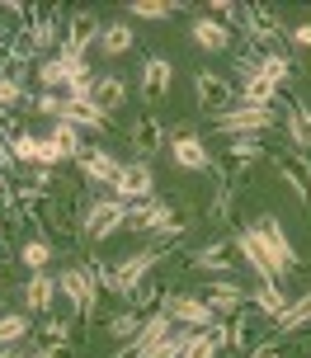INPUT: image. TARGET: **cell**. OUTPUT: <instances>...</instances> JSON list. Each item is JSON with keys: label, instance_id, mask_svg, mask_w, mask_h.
<instances>
[{"label": "cell", "instance_id": "1", "mask_svg": "<svg viewBox=\"0 0 311 358\" xmlns=\"http://www.w3.org/2000/svg\"><path fill=\"white\" fill-rule=\"evenodd\" d=\"M255 236H259V245H264V255H269V264H274L278 283H283L293 268H302V255L293 250V241H288V231H283V222H278V217H259Z\"/></svg>", "mask_w": 311, "mask_h": 358}, {"label": "cell", "instance_id": "2", "mask_svg": "<svg viewBox=\"0 0 311 358\" xmlns=\"http://www.w3.org/2000/svg\"><path fill=\"white\" fill-rule=\"evenodd\" d=\"M165 250H142V255H132V259H123V264H113V268H94V278H104V287H113V292H137L142 287V278H147L151 268H156V259H161Z\"/></svg>", "mask_w": 311, "mask_h": 358}, {"label": "cell", "instance_id": "3", "mask_svg": "<svg viewBox=\"0 0 311 358\" xmlns=\"http://www.w3.org/2000/svg\"><path fill=\"white\" fill-rule=\"evenodd\" d=\"M118 227H128V203H123V198H99V203L85 208V236H90V241H104V236H113Z\"/></svg>", "mask_w": 311, "mask_h": 358}, {"label": "cell", "instance_id": "4", "mask_svg": "<svg viewBox=\"0 0 311 358\" xmlns=\"http://www.w3.org/2000/svg\"><path fill=\"white\" fill-rule=\"evenodd\" d=\"M57 292H62V297H66L80 316H90V311H94V297H99L94 268H66V273L57 278Z\"/></svg>", "mask_w": 311, "mask_h": 358}, {"label": "cell", "instance_id": "5", "mask_svg": "<svg viewBox=\"0 0 311 358\" xmlns=\"http://www.w3.org/2000/svg\"><path fill=\"white\" fill-rule=\"evenodd\" d=\"M128 227L132 231H175V208L165 198H142L137 208H128Z\"/></svg>", "mask_w": 311, "mask_h": 358}, {"label": "cell", "instance_id": "6", "mask_svg": "<svg viewBox=\"0 0 311 358\" xmlns=\"http://www.w3.org/2000/svg\"><path fill=\"white\" fill-rule=\"evenodd\" d=\"M274 123V108H226V113H217V127L226 132V137H250V132H264V127Z\"/></svg>", "mask_w": 311, "mask_h": 358}, {"label": "cell", "instance_id": "7", "mask_svg": "<svg viewBox=\"0 0 311 358\" xmlns=\"http://www.w3.org/2000/svg\"><path fill=\"white\" fill-rule=\"evenodd\" d=\"M170 325H175V316H170V311L161 306V311H156L151 321H142V330L132 335V344H128V349H123L118 358H151V354H156V344L170 335Z\"/></svg>", "mask_w": 311, "mask_h": 358}, {"label": "cell", "instance_id": "8", "mask_svg": "<svg viewBox=\"0 0 311 358\" xmlns=\"http://www.w3.org/2000/svg\"><path fill=\"white\" fill-rule=\"evenodd\" d=\"M194 90H198V99L208 113H226V108H236V90L231 80H222L217 71H198L194 76Z\"/></svg>", "mask_w": 311, "mask_h": 358}, {"label": "cell", "instance_id": "9", "mask_svg": "<svg viewBox=\"0 0 311 358\" xmlns=\"http://www.w3.org/2000/svg\"><path fill=\"white\" fill-rule=\"evenodd\" d=\"M165 311L175 321H184L189 330H212L217 325V311L203 302V297H165Z\"/></svg>", "mask_w": 311, "mask_h": 358}, {"label": "cell", "instance_id": "10", "mask_svg": "<svg viewBox=\"0 0 311 358\" xmlns=\"http://www.w3.org/2000/svg\"><path fill=\"white\" fill-rule=\"evenodd\" d=\"M113 198H123V203H142V198H151V170L142 161L123 165L118 179H113Z\"/></svg>", "mask_w": 311, "mask_h": 358}, {"label": "cell", "instance_id": "11", "mask_svg": "<svg viewBox=\"0 0 311 358\" xmlns=\"http://www.w3.org/2000/svg\"><path fill=\"white\" fill-rule=\"evenodd\" d=\"M236 255L245 259V264L259 273V283H278V273H274V264H269V255H264V245H259V236H255V227H245V231H236Z\"/></svg>", "mask_w": 311, "mask_h": 358}, {"label": "cell", "instance_id": "12", "mask_svg": "<svg viewBox=\"0 0 311 358\" xmlns=\"http://www.w3.org/2000/svg\"><path fill=\"white\" fill-rule=\"evenodd\" d=\"M123 99H128V85H123V76H99L94 80V94H90V104L109 118V113H118L123 108Z\"/></svg>", "mask_w": 311, "mask_h": 358}, {"label": "cell", "instance_id": "13", "mask_svg": "<svg viewBox=\"0 0 311 358\" xmlns=\"http://www.w3.org/2000/svg\"><path fill=\"white\" fill-rule=\"evenodd\" d=\"M99 34H104V29H99V19H94L90 10H80V15L71 19V38H66V48H62V52H71V57L85 62V48H90Z\"/></svg>", "mask_w": 311, "mask_h": 358}, {"label": "cell", "instance_id": "14", "mask_svg": "<svg viewBox=\"0 0 311 358\" xmlns=\"http://www.w3.org/2000/svg\"><path fill=\"white\" fill-rule=\"evenodd\" d=\"M236 99H240L245 108H274L278 80H269V76H245V85L236 90Z\"/></svg>", "mask_w": 311, "mask_h": 358}, {"label": "cell", "instance_id": "15", "mask_svg": "<svg viewBox=\"0 0 311 358\" xmlns=\"http://www.w3.org/2000/svg\"><path fill=\"white\" fill-rule=\"evenodd\" d=\"M203 302L212 306L217 316H231V311H240V306L250 302V297H245V292H240L231 278H217V283H208V297H203Z\"/></svg>", "mask_w": 311, "mask_h": 358}, {"label": "cell", "instance_id": "16", "mask_svg": "<svg viewBox=\"0 0 311 358\" xmlns=\"http://www.w3.org/2000/svg\"><path fill=\"white\" fill-rule=\"evenodd\" d=\"M194 43L203 52H226L231 48V29L222 19H194Z\"/></svg>", "mask_w": 311, "mask_h": 358}, {"label": "cell", "instance_id": "17", "mask_svg": "<svg viewBox=\"0 0 311 358\" xmlns=\"http://www.w3.org/2000/svg\"><path fill=\"white\" fill-rule=\"evenodd\" d=\"M170 156H175V165H180V170H208V146H203L198 137H194V132L175 137Z\"/></svg>", "mask_w": 311, "mask_h": 358}, {"label": "cell", "instance_id": "18", "mask_svg": "<svg viewBox=\"0 0 311 358\" xmlns=\"http://www.w3.org/2000/svg\"><path fill=\"white\" fill-rule=\"evenodd\" d=\"M75 161H80V170H85V175L94 179V184H113V179H118V170H123V165L113 161V156L94 151V146H85V151H80Z\"/></svg>", "mask_w": 311, "mask_h": 358}, {"label": "cell", "instance_id": "19", "mask_svg": "<svg viewBox=\"0 0 311 358\" xmlns=\"http://www.w3.org/2000/svg\"><path fill=\"white\" fill-rule=\"evenodd\" d=\"M170 80H175V66H170L165 57H151L147 66H142V85H147V94H151V99L170 94Z\"/></svg>", "mask_w": 311, "mask_h": 358}, {"label": "cell", "instance_id": "20", "mask_svg": "<svg viewBox=\"0 0 311 358\" xmlns=\"http://www.w3.org/2000/svg\"><path fill=\"white\" fill-rule=\"evenodd\" d=\"M57 297V278H48V273H34L29 278V287H24V302H29V311H48Z\"/></svg>", "mask_w": 311, "mask_h": 358}, {"label": "cell", "instance_id": "21", "mask_svg": "<svg viewBox=\"0 0 311 358\" xmlns=\"http://www.w3.org/2000/svg\"><path fill=\"white\" fill-rule=\"evenodd\" d=\"M278 165H283V179H288V184L297 189V198H302V203L311 208V165H307V161H297V156H283Z\"/></svg>", "mask_w": 311, "mask_h": 358}, {"label": "cell", "instance_id": "22", "mask_svg": "<svg viewBox=\"0 0 311 358\" xmlns=\"http://www.w3.org/2000/svg\"><path fill=\"white\" fill-rule=\"evenodd\" d=\"M302 325H311V292L283 306V316L274 321V330H278V335H288V330H302Z\"/></svg>", "mask_w": 311, "mask_h": 358}, {"label": "cell", "instance_id": "23", "mask_svg": "<svg viewBox=\"0 0 311 358\" xmlns=\"http://www.w3.org/2000/svg\"><path fill=\"white\" fill-rule=\"evenodd\" d=\"M245 29L259 38V43H269V52H278V19L264 15V10H245Z\"/></svg>", "mask_w": 311, "mask_h": 358}, {"label": "cell", "instance_id": "24", "mask_svg": "<svg viewBox=\"0 0 311 358\" xmlns=\"http://www.w3.org/2000/svg\"><path fill=\"white\" fill-rule=\"evenodd\" d=\"M250 302H255L259 311L269 316V321H278V316H283V306H288V297L278 292V283H259V287H255V297H250Z\"/></svg>", "mask_w": 311, "mask_h": 358}, {"label": "cell", "instance_id": "25", "mask_svg": "<svg viewBox=\"0 0 311 358\" xmlns=\"http://www.w3.org/2000/svg\"><path fill=\"white\" fill-rule=\"evenodd\" d=\"M99 43H104V52H109V57H123V52L132 48V29H128V24H118V19H113L109 29L99 34Z\"/></svg>", "mask_w": 311, "mask_h": 358}, {"label": "cell", "instance_id": "26", "mask_svg": "<svg viewBox=\"0 0 311 358\" xmlns=\"http://www.w3.org/2000/svg\"><path fill=\"white\" fill-rule=\"evenodd\" d=\"M231 259H236V245H226V241H217V245H208L203 255H194L198 268H231Z\"/></svg>", "mask_w": 311, "mask_h": 358}, {"label": "cell", "instance_id": "27", "mask_svg": "<svg viewBox=\"0 0 311 358\" xmlns=\"http://www.w3.org/2000/svg\"><path fill=\"white\" fill-rule=\"evenodd\" d=\"M48 137H52V142L62 146V156H71V161L80 156V151H85V146H80V127H71V123H57Z\"/></svg>", "mask_w": 311, "mask_h": 358}, {"label": "cell", "instance_id": "28", "mask_svg": "<svg viewBox=\"0 0 311 358\" xmlns=\"http://www.w3.org/2000/svg\"><path fill=\"white\" fill-rule=\"evenodd\" d=\"M288 137H293L297 146H311V113L307 108H288Z\"/></svg>", "mask_w": 311, "mask_h": 358}, {"label": "cell", "instance_id": "29", "mask_svg": "<svg viewBox=\"0 0 311 358\" xmlns=\"http://www.w3.org/2000/svg\"><path fill=\"white\" fill-rule=\"evenodd\" d=\"M29 335V321L24 316H10V311H0V349H10L15 340Z\"/></svg>", "mask_w": 311, "mask_h": 358}, {"label": "cell", "instance_id": "30", "mask_svg": "<svg viewBox=\"0 0 311 358\" xmlns=\"http://www.w3.org/2000/svg\"><path fill=\"white\" fill-rule=\"evenodd\" d=\"M38 80L48 90H57V85H71V71H66L57 57H48V62H38Z\"/></svg>", "mask_w": 311, "mask_h": 358}, {"label": "cell", "instance_id": "31", "mask_svg": "<svg viewBox=\"0 0 311 358\" xmlns=\"http://www.w3.org/2000/svg\"><path fill=\"white\" fill-rule=\"evenodd\" d=\"M10 151H15V161L38 165V137L34 132H15V137H10Z\"/></svg>", "mask_w": 311, "mask_h": 358}, {"label": "cell", "instance_id": "32", "mask_svg": "<svg viewBox=\"0 0 311 358\" xmlns=\"http://www.w3.org/2000/svg\"><path fill=\"white\" fill-rule=\"evenodd\" d=\"M132 142L142 146V151H156V146H161V123H151V118H142V123L132 127Z\"/></svg>", "mask_w": 311, "mask_h": 358}, {"label": "cell", "instance_id": "33", "mask_svg": "<svg viewBox=\"0 0 311 358\" xmlns=\"http://www.w3.org/2000/svg\"><path fill=\"white\" fill-rule=\"evenodd\" d=\"M128 10H132V15H142V19H170V15H175V5H165V0H132Z\"/></svg>", "mask_w": 311, "mask_h": 358}, {"label": "cell", "instance_id": "34", "mask_svg": "<svg viewBox=\"0 0 311 358\" xmlns=\"http://www.w3.org/2000/svg\"><path fill=\"white\" fill-rule=\"evenodd\" d=\"M48 259H52V245H48V241H29V245H24V264L34 268V273H43Z\"/></svg>", "mask_w": 311, "mask_h": 358}, {"label": "cell", "instance_id": "35", "mask_svg": "<svg viewBox=\"0 0 311 358\" xmlns=\"http://www.w3.org/2000/svg\"><path fill=\"white\" fill-rule=\"evenodd\" d=\"M43 349H57V354H62V349H66V340H71V330H66V325L62 321H43Z\"/></svg>", "mask_w": 311, "mask_h": 358}, {"label": "cell", "instance_id": "36", "mask_svg": "<svg viewBox=\"0 0 311 358\" xmlns=\"http://www.w3.org/2000/svg\"><path fill=\"white\" fill-rule=\"evenodd\" d=\"M29 38L48 48V43H52V38H57V24H52V19H48V15H43V19H34V24H29Z\"/></svg>", "mask_w": 311, "mask_h": 358}, {"label": "cell", "instance_id": "37", "mask_svg": "<svg viewBox=\"0 0 311 358\" xmlns=\"http://www.w3.org/2000/svg\"><path fill=\"white\" fill-rule=\"evenodd\" d=\"M62 108H66V94H38V113H48V118H62Z\"/></svg>", "mask_w": 311, "mask_h": 358}, {"label": "cell", "instance_id": "38", "mask_svg": "<svg viewBox=\"0 0 311 358\" xmlns=\"http://www.w3.org/2000/svg\"><path fill=\"white\" fill-rule=\"evenodd\" d=\"M57 161H62V146L52 137H38V165H57Z\"/></svg>", "mask_w": 311, "mask_h": 358}, {"label": "cell", "instance_id": "39", "mask_svg": "<svg viewBox=\"0 0 311 358\" xmlns=\"http://www.w3.org/2000/svg\"><path fill=\"white\" fill-rule=\"evenodd\" d=\"M109 330H113V335H118V340H132V335L142 330V321H137V316H132V311H128V316H118V321H113Z\"/></svg>", "mask_w": 311, "mask_h": 358}, {"label": "cell", "instance_id": "40", "mask_svg": "<svg viewBox=\"0 0 311 358\" xmlns=\"http://www.w3.org/2000/svg\"><path fill=\"white\" fill-rule=\"evenodd\" d=\"M231 156H236V161H255L259 142H250V137H231Z\"/></svg>", "mask_w": 311, "mask_h": 358}, {"label": "cell", "instance_id": "41", "mask_svg": "<svg viewBox=\"0 0 311 358\" xmlns=\"http://www.w3.org/2000/svg\"><path fill=\"white\" fill-rule=\"evenodd\" d=\"M15 104H19V80L0 76V108H15Z\"/></svg>", "mask_w": 311, "mask_h": 358}, {"label": "cell", "instance_id": "42", "mask_svg": "<svg viewBox=\"0 0 311 358\" xmlns=\"http://www.w3.org/2000/svg\"><path fill=\"white\" fill-rule=\"evenodd\" d=\"M0 170H15V151H10L5 142H0Z\"/></svg>", "mask_w": 311, "mask_h": 358}, {"label": "cell", "instance_id": "43", "mask_svg": "<svg viewBox=\"0 0 311 358\" xmlns=\"http://www.w3.org/2000/svg\"><path fill=\"white\" fill-rule=\"evenodd\" d=\"M293 38L302 43V48H311V24H297V34H293Z\"/></svg>", "mask_w": 311, "mask_h": 358}, {"label": "cell", "instance_id": "44", "mask_svg": "<svg viewBox=\"0 0 311 358\" xmlns=\"http://www.w3.org/2000/svg\"><path fill=\"white\" fill-rule=\"evenodd\" d=\"M250 358H278V349H274V344H259V349H255Z\"/></svg>", "mask_w": 311, "mask_h": 358}]
</instances>
